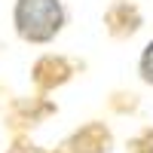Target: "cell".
I'll return each instance as SVG.
<instances>
[{
	"mask_svg": "<svg viewBox=\"0 0 153 153\" xmlns=\"http://www.w3.org/2000/svg\"><path fill=\"white\" fill-rule=\"evenodd\" d=\"M68 25L65 0H16L12 31L28 46H49Z\"/></svg>",
	"mask_w": 153,
	"mask_h": 153,
	"instance_id": "obj_1",
	"label": "cell"
},
{
	"mask_svg": "<svg viewBox=\"0 0 153 153\" xmlns=\"http://www.w3.org/2000/svg\"><path fill=\"white\" fill-rule=\"evenodd\" d=\"M83 68H86V61H76V58L61 55V52H46V55H40V58L31 65L34 92H40V95L55 92V89L68 86Z\"/></svg>",
	"mask_w": 153,
	"mask_h": 153,
	"instance_id": "obj_2",
	"label": "cell"
},
{
	"mask_svg": "<svg viewBox=\"0 0 153 153\" xmlns=\"http://www.w3.org/2000/svg\"><path fill=\"white\" fill-rule=\"evenodd\" d=\"M55 113H58V104L52 98L37 92L34 98L31 95L28 98H12L9 107H6L3 123H6V129L12 135H31L37 126H43L49 117H55Z\"/></svg>",
	"mask_w": 153,
	"mask_h": 153,
	"instance_id": "obj_3",
	"label": "cell"
},
{
	"mask_svg": "<svg viewBox=\"0 0 153 153\" xmlns=\"http://www.w3.org/2000/svg\"><path fill=\"white\" fill-rule=\"evenodd\" d=\"M113 150V129L104 120H89L76 126L52 147V153H110Z\"/></svg>",
	"mask_w": 153,
	"mask_h": 153,
	"instance_id": "obj_4",
	"label": "cell"
},
{
	"mask_svg": "<svg viewBox=\"0 0 153 153\" xmlns=\"http://www.w3.org/2000/svg\"><path fill=\"white\" fill-rule=\"evenodd\" d=\"M144 28V12L135 0H113L104 9V31L110 40H132Z\"/></svg>",
	"mask_w": 153,
	"mask_h": 153,
	"instance_id": "obj_5",
	"label": "cell"
},
{
	"mask_svg": "<svg viewBox=\"0 0 153 153\" xmlns=\"http://www.w3.org/2000/svg\"><path fill=\"white\" fill-rule=\"evenodd\" d=\"M138 80L153 89V37L144 43L141 55H138Z\"/></svg>",
	"mask_w": 153,
	"mask_h": 153,
	"instance_id": "obj_6",
	"label": "cell"
},
{
	"mask_svg": "<svg viewBox=\"0 0 153 153\" xmlns=\"http://www.w3.org/2000/svg\"><path fill=\"white\" fill-rule=\"evenodd\" d=\"M3 153H52V147H40L31 135H12V141Z\"/></svg>",
	"mask_w": 153,
	"mask_h": 153,
	"instance_id": "obj_7",
	"label": "cell"
},
{
	"mask_svg": "<svg viewBox=\"0 0 153 153\" xmlns=\"http://www.w3.org/2000/svg\"><path fill=\"white\" fill-rule=\"evenodd\" d=\"M126 153H153V126H147L138 135H132L126 141Z\"/></svg>",
	"mask_w": 153,
	"mask_h": 153,
	"instance_id": "obj_8",
	"label": "cell"
},
{
	"mask_svg": "<svg viewBox=\"0 0 153 153\" xmlns=\"http://www.w3.org/2000/svg\"><path fill=\"white\" fill-rule=\"evenodd\" d=\"M110 110H117V113H135L138 110V95L135 92H113L110 95Z\"/></svg>",
	"mask_w": 153,
	"mask_h": 153,
	"instance_id": "obj_9",
	"label": "cell"
}]
</instances>
